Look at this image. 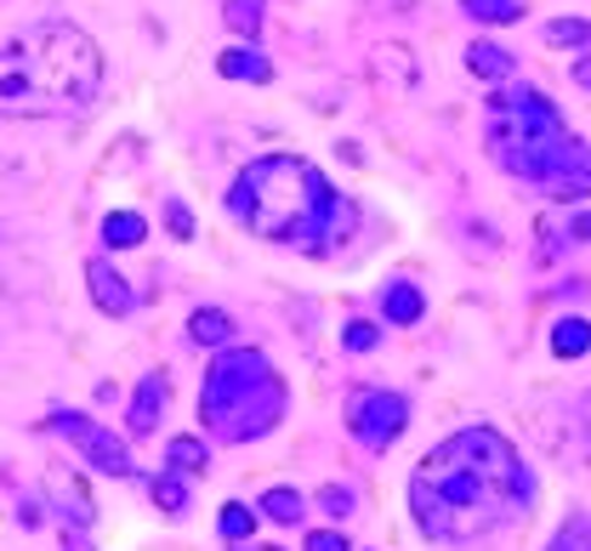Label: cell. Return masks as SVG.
<instances>
[{
  "instance_id": "44dd1931",
  "label": "cell",
  "mask_w": 591,
  "mask_h": 551,
  "mask_svg": "<svg viewBox=\"0 0 591 551\" xmlns=\"http://www.w3.org/2000/svg\"><path fill=\"white\" fill-rule=\"evenodd\" d=\"M461 7L478 18V23H512L523 7H518V0H461Z\"/></svg>"
},
{
  "instance_id": "ac0fdd59",
  "label": "cell",
  "mask_w": 591,
  "mask_h": 551,
  "mask_svg": "<svg viewBox=\"0 0 591 551\" xmlns=\"http://www.w3.org/2000/svg\"><path fill=\"white\" fill-rule=\"evenodd\" d=\"M142 233H148V222H142L137 211H114V217L103 222V239H109L114 250H126V244H142Z\"/></svg>"
},
{
  "instance_id": "2e32d148",
  "label": "cell",
  "mask_w": 591,
  "mask_h": 551,
  "mask_svg": "<svg viewBox=\"0 0 591 551\" xmlns=\"http://www.w3.org/2000/svg\"><path fill=\"white\" fill-rule=\"evenodd\" d=\"M211 455H206V443L200 438H171L166 443V472H206Z\"/></svg>"
},
{
  "instance_id": "52a82bcc",
  "label": "cell",
  "mask_w": 591,
  "mask_h": 551,
  "mask_svg": "<svg viewBox=\"0 0 591 551\" xmlns=\"http://www.w3.org/2000/svg\"><path fill=\"white\" fill-rule=\"evenodd\" d=\"M52 432H63L80 455L97 467V472H109V478H131V449L114 438V432H103L97 421H86V415H69V410H58L52 421H46Z\"/></svg>"
},
{
  "instance_id": "4316f807",
  "label": "cell",
  "mask_w": 591,
  "mask_h": 551,
  "mask_svg": "<svg viewBox=\"0 0 591 551\" xmlns=\"http://www.w3.org/2000/svg\"><path fill=\"white\" fill-rule=\"evenodd\" d=\"M319 500H324V512H335V518H348V512H353V494H348V489H324Z\"/></svg>"
},
{
  "instance_id": "7a4b0ae2",
  "label": "cell",
  "mask_w": 591,
  "mask_h": 551,
  "mask_svg": "<svg viewBox=\"0 0 591 551\" xmlns=\"http://www.w3.org/2000/svg\"><path fill=\"white\" fill-rule=\"evenodd\" d=\"M228 211L257 239L296 244L308 257H330L359 222L353 199H341L324 182V171L308 166L302 154H268L257 166H244L239 182L228 188Z\"/></svg>"
},
{
  "instance_id": "8fae6325",
  "label": "cell",
  "mask_w": 591,
  "mask_h": 551,
  "mask_svg": "<svg viewBox=\"0 0 591 551\" xmlns=\"http://www.w3.org/2000/svg\"><path fill=\"white\" fill-rule=\"evenodd\" d=\"M381 313H387V324H415V319L427 313V295H421L410 279H392V284L381 290Z\"/></svg>"
},
{
  "instance_id": "7c38bea8",
  "label": "cell",
  "mask_w": 591,
  "mask_h": 551,
  "mask_svg": "<svg viewBox=\"0 0 591 551\" xmlns=\"http://www.w3.org/2000/svg\"><path fill=\"white\" fill-rule=\"evenodd\" d=\"M467 69H472L478 80H507V74L518 69V58L507 52V46H495V40H472V46H467Z\"/></svg>"
},
{
  "instance_id": "4fadbf2b",
  "label": "cell",
  "mask_w": 591,
  "mask_h": 551,
  "mask_svg": "<svg viewBox=\"0 0 591 551\" xmlns=\"http://www.w3.org/2000/svg\"><path fill=\"white\" fill-rule=\"evenodd\" d=\"M217 69H222V80H251V86H268V80H273V63H268L262 52H251V46H233V52H222Z\"/></svg>"
},
{
  "instance_id": "d4e9b609",
  "label": "cell",
  "mask_w": 591,
  "mask_h": 551,
  "mask_svg": "<svg viewBox=\"0 0 591 551\" xmlns=\"http://www.w3.org/2000/svg\"><path fill=\"white\" fill-rule=\"evenodd\" d=\"M375 341H381L375 324H348V330H341V347H348V353H370Z\"/></svg>"
},
{
  "instance_id": "3957f363",
  "label": "cell",
  "mask_w": 591,
  "mask_h": 551,
  "mask_svg": "<svg viewBox=\"0 0 591 551\" xmlns=\"http://www.w3.org/2000/svg\"><path fill=\"white\" fill-rule=\"evenodd\" d=\"M103 52L74 23H34L0 40V120H52L97 103Z\"/></svg>"
},
{
  "instance_id": "30bf717a",
  "label": "cell",
  "mask_w": 591,
  "mask_h": 551,
  "mask_svg": "<svg viewBox=\"0 0 591 551\" xmlns=\"http://www.w3.org/2000/svg\"><path fill=\"white\" fill-rule=\"evenodd\" d=\"M166 398H171V381H166V375H142V387H137V398H131V415H126L137 438L160 427V410H166Z\"/></svg>"
},
{
  "instance_id": "9c48e42d",
  "label": "cell",
  "mask_w": 591,
  "mask_h": 551,
  "mask_svg": "<svg viewBox=\"0 0 591 551\" xmlns=\"http://www.w3.org/2000/svg\"><path fill=\"white\" fill-rule=\"evenodd\" d=\"M46 489H52V507H58V518L63 523H74V529H86L97 512H91V494L80 489V478L74 472H58L52 467V478H46Z\"/></svg>"
},
{
  "instance_id": "d6986e66",
  "label": "cell",
  "mask_w": 591,
  "mask_h": 551,
  "mask_svg": "<svg viewBox=\"0 0 591 551\" xmlns=\"http://www.w3.org/2000/svg\"><path fill=\"white\" fill-rule=\"evenodd\" d=\"M217 529H222V540L244 545V540H251V529H257V512H251V507H239V500H233V507H222Z\"/></svg>"
},
{
  "instance_id": "8992f818",
  "label": "cell",
  "mask_w": 591,
  "mask_h": 551,
  "mask_svg": "<svg viewBox=\"0 0 591 551\" xmlns=\"http://www.w3.org/2000/svg\"><path fill=\"white\" fill-rule=\"evenodd\" d=\"M410 427V404H404V392H387V387H370L359 392L353 404H348V432L370 449H387V443H399V432Z\"/></svg>"
},
{
  "instance_id": "4dcf8cb0",
  "label": "cell",
  "mask_w": 591,
  "mask_h": 551,
  "mask_svg": "<svg viewBox=\"0 0 591 551\" xmlns=\"http://www.w3.org/2000/svg\"><path fill=\"white\" fill-rule=\"evenodd\" d=\"M239 551H279V545H239Z\"/></svg>"
},
{
  "instance_id": "f1b7e54d",
  "label": "cell",
  "mask_w": 591,
  "mask_h": 551,
  "mask_svg": "<svg viewBox=\"0 0 591 551\" xmlns=\"http://www.w3.org/2000/svg\"><path fill=\"white\" fill-rule=\"evenodd\" d=\"M569 233H574V239H585V244H591V211H585V217H574V228H569Z\"/></svg>"
},
{
  "instance_id": "6da1fadb",
  "label": "cell",
  "mask_w": 591,
  "mask_h": 551,
  "mask_svg": "<svg viewBox=\"0 0 591 551\" xmlns=\"http://www.w3.org/2000/svg\"><path fill=\"white\" fill-rule=\"evenodd\" d=\"M529 500H534V478L495 427H467L443 438L410 478L415 523L443 545H467L518 523Z\"/></svg>"
},
{
  "instance_id": "5b68a950",
  "label": "cell",
  "mask_w": 591,
  "mask_h": 551,
  "mask_svg": "<svg viewBox=\"0 0 591 551\" xmlns=\"http://www.w3.org/2000/svg\"><path fill=\"white\" fill-rule=\"evenodd\" d=\"M200 415L222 443L268 438L284 421V381L268 364V353H257V347H228V353L206 370Z\"/></svg>"
},
{
  "instance_id": "83f0119b",
  "label": "cell",
  "mask_w": 591,
  "mask_h": 551,
  "mask_svg": "<svg viewBox=\"0 0 591 551\" xmlns=\"http://www.w3.org/2000/svg\"><path fill=\"white\" fill-rule=\"evenodd\" d=\"M166 217H171V228H177V239H193V217H188L182 206H166Z\"/></svg>"
},
{
  "instance_id": "277c9868",
  "label": "cell",
  "mask_w": 591,
  "mask_h": 551,
  "mask_svg": "<svg viewBox=\"0 0 591 551\" xmlns=\"http://www.w3.org/2000/svg\"><path fill=\"white\" fill-rule=\"evenodd\" d=\"M489 154L518 182H534L547 199H585L591 193V148L569 131L552 97L534 86H512L489 97Z\"/></svg>"
},
{
  "instance_id": "484cf974",
  "label": "cell",
  "mask_w": 591,
  "mask_h": 551,
  "mask_svg": "<svg viewBox=\"0 0 591 551\" xmlns=\"http://www.w3.org/2000/svg\"><path fill=\"white\" fill-rule=\"evenodd\" d=\"M308 551H353V545L341 540L335 529H319V534H308Z\"/></svg>"
},
{
  "instance_id": "e0dca14e",
  "label": "cell",
  "mask_w": 591,
  "mask_h": 551,
  "mask_svg": "<svg viewBox=\"0 0 591 551\" xmlns=\"http://www.w3.org/2000/svg\"><path fill=\"white\" fill-rule=\"evenodd\" d=\"M262 512L273 518V523H302V512H308V500L296 494V489H268L262 494Z\"/></svg>"
},
{
  "instance_id": "9a60e30c",
  "label": "cell",
  "mask_w": 591,
  "mask_h": 551,
  "mask_svg": "<svg viewBox=\"0 0 591 551\" xmlns=\"http://www.w3.org/2000/svg\"><path fill=\"white\" fill-rule=\"evenodd\" d=\"M552 353H558V359L591 353V324H585V319H558V324H552Z\"/></svg>"
},
{
  "instance_id": "ba28073f",
  "label": "cell",
  "mask_w": 591,
  "mask_h": 551,
  "mask_svg": "<svg viewBox=\"0 0 591 551\" xmlns=\"http://www.w3.org/2000/svg\"><path fill=\"white\" fill-rule=\"evenodd\" d=\"M86 279H91V302L103 308V313H114V319H126V313H131L137 295H131L126 273H114L103 257H91V262H86Z\"/></svg>"
},
{
  "instance_id": "5bb4252c",
  "label": "cell",
  "mask_w": 591,
  "mask_h": 551,
  "mask_svg": "<svg viewBox=\"0 0 591 551\" xmlns=\"http://www.w3.org/2000/svg\"><path fill=\"white\" fill-rule=\"evenodd\" d=\"M188 335L200 341V347H228L233 341V319L222 308H200V313L188 319Z\"/></svg>"
},
{
  "instance_id": "7402d4cb",
  "label": "cell",
  "mask_w": 591,
  "mask_h": 551,
  "mask_svg": "<svg viewBox=\"0 0 591 551\" xmlns=\"http://www.w3.org/2000/svg\"><path fill=\"white\" fill-rule=\"evenodd\" d=\"M228 29H239V34H257L262 29V0H228Z\"/></svg>"
},
{
  "instance_id": "603a6c76",
  "label": "cell",
  "mask_w": 591,
  "mask_h": 551,
  "mask_svg": "<svg viewBox=\"0 0 591 551\" xmlns=\"http://www.w3.org/2000/svg\"><path fill=\"white\" fill-rule=\"evenodd\" d=\"M547 40H552V46H591V23H580V18H552V23H547Z\"/></svg>"
},
{
  "instance_id": "1f68e13d",
  "label": "cell",
  "mask_w": 591,
  "mask_h": 551,
  "mask_svg": "<svg viewBox=\"0 0 591 551\" xmlns=\"http://www.w3.org/2000/svg\"><path fill=\"white\" fill-rule=\"evenodd\" d=\"M585 432H591V392H585Z\"/></svg>"
},
{
  "instance_id": "ffe728a7",
  "label": "cell",
  "mask_w": 591,
  "mask_h": 551,
  "mask_svg": "<svg viewBox=\"0 0 591 551\" xmlns=\"http://www.w3.org/2000/svg\"><path fill=\"white\" fill-rule=\"evenodd\" d=\"M154 507H160V512H182V507H188L182 472H160V478H154Z\"/></svg>"
},
{
  "instance_id": "cb8c5ba5",
  "label": "cell",
  "mask_w": 591,
  "mask_h": 551,
  "mask_svg": "<svg viewBox=\"0 0 591 551\" xmlns=\"http://www.w3.org/2000/svg\"><path fill=\"white\" fill-rule=\"evenodd\" d=\"M552 551H591V518H569L563 534L552 540Z\"/></svg>"
},
{
  "instance_id": "f546056e",
  "label": "cell",
  "mask_w": 591,
  "mask_h": 551,
  "mask_svg": "<svg viewBox=\"0 0 591 551\" xmlns=\"http://www.w3.org/2000/svg\"><path fill=\"white\" fill-rule=\"evenodd\" d=\"M574 80H580V86L591 91V58H585V63H574Z\"/></svg>"
}]
</instances>
